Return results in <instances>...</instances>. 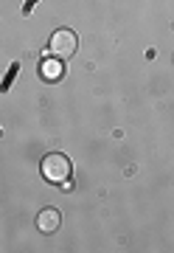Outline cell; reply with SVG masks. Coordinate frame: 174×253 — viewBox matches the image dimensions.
<instances>
[{
  "label": "cell",
  "instance_id": "1",
  "mask_svg": "<svg viewBox=\"0 0 174 253\" xmlns=\"http://www.w3.org/2000/svg\"><path fill=\"white\" fill-rule=\"evenodd\" d=\"M70 158H65L62 152H51L42 158V166H39V172L45 177L48 183H54V186H65V183L70 180Z\"/></svg>",
  "mask_w": 174,
  "mask_h": 253
},
{
  "label": "cell",
  "instance_id": "2",
  "mask_svg": "<svg viewBox=\"0 0 174 253\" xmlns=\"http://www.w3.org/2000/svg\"><path fill=\"white\" fill-rule=\"evenodd\" d=\"M48 48H51V54H54L56 59H70V56L76 54V48H79V40H76V34L70 28H59V31H54Z\"/></svg>",
  "mask_w": 174,
  "mask_h": 253
},
{
  "label": "cell",
  "instance_id": "3",
  "mask_svg": "<svg viewBox=\"0 0 174 253\" xmlns=\"http://www.w3.org/2000/svg\"><path fill=\"white\" fill-rule=\"evenodd\" d=\"M59 222H62V217H59L56 208H42L39 217H37V228L42 234H54L56 228H59Z\"/></svg>",
  "mask_w": 174,
  "mask_h": 253
},
{
  "label": "cell",
  "instance_id": "4",
  "mask_svg": "<svg viewBox=\"0 0 174 253\" xmlns=\"http://www.w3.org/2000/svg\"><path fill=\"white\" fill-rule=\"evenodd\" d=\"M39 73H42V79L56 82V79H62L65 68H62V62H59V59H42V65H39Z\"/></svg>",
  "mask_w": 174,
  "mask_h": 253
}]
</instances>
